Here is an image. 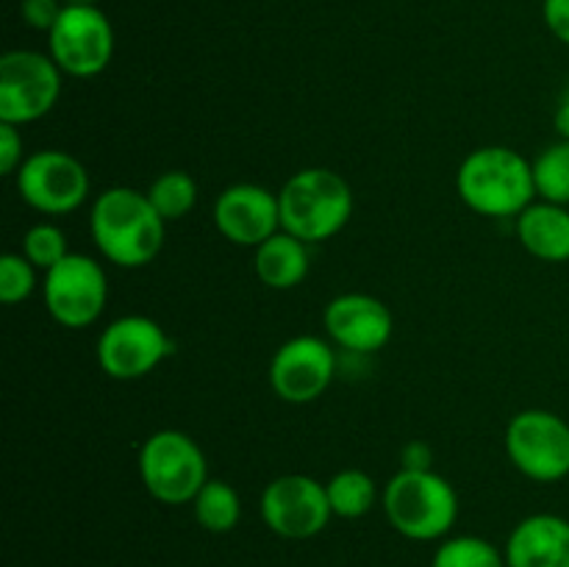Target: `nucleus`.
<instances>
[{
	"instance_id": "28",
	"label": "nucleus",
	"mask_w": 569,
	"mask_h": 567,
	"mask_svg": "<svg viewBox=\"0 0 569 567\" xmlns=\"http://www.w3.org/2000/svg\"><path fill=\"white\" fill-rule=\"evenodd\" d=\"M542 14L550 33H553L559 42L569 44V0H545Z\"/></svg>"
},
{
	"instance_id": "1",
	"label": "nucleus",
	"mask_w": 569,
	"mask_h": 567,
	"mask_svg": "<svg viewBox=\"0 0 569 567\" xmlns=\"http://www.w3.org/2000/svg\"><path fill=\"white\" fill-rule=\"evenodd\" d=\"M89 231L106 261L137 270L161 253L167 220L150 203L148 192L111 187L94 198L89 211Z\"/></svg>"
},
{
	"instance_id": "26",
	"label": "nucleus",
	"mask_w": 569,
	"mask_h": 567,
	"mask_svg": "<svg viewBox=\"0 0 569 567\" xmlns=\"http://www.w3.org/2000/svg\"><path fill=\"white\" fill-rule=\"evenodd\" d=\"M22 161H26V142H22L20 126L0 122V172L17 176Z\"/></svg>"
},
{
	"instance_id": "8",
	"label": "nucleus",
	"mask_w": 569,
	"mask_h": 567,
	"mask_svg": "<svg viewBox=\"0 0 569 567\" xmlns=\"http://www.w3.org/2000/svg\"><path fill=\"white\" fill-rule=\"evenodd\" d=\"M109 304V278L100 261L70 253L44 272V309L61 328H89Z\"/></svg>"
},
{
	"instance_id": "30",
	"label": "nucleus",
	"mask_w": 569,
	"mask_h": 567,
	"mask_svg": "<svg viewBox=\"0 0 569 567\" xmlns=\"http://www.w3.org/2000/svg\"><path fill=\"white\" fill-rule=\"evenodd\" d=\"M553 126L561 139H569V87L559 94V103H556L553 111Z\"/></svg>"
},
{
	"instance_id": "27",
	"label": "nucleus",
	"mask_w": 569,
	"mask_h": 567,
	"mask_svg": "<svg viewBox=\"0 0 569 567\" xmlns=\"http://www.w3.org/2000/svg\"><path fill=\"white\" fill-rule=\"evenodd\" d=\"M64 0H22L20 14L33 31H53V26L59 22L61 11H64Z\"/></svg>"
},
{
	"instance_id": "22",
	"label": "nucleus",
	"mask_w": 569,
	"mask_h": 567,
	"mask_svg": "<svg viewBox=\"0 0 569 567\" xmlns=\"http://www.w3.org/2000/svg\"><path fill=\"white\" fill-rule=\"evenodd\" d=\"M148 198L167 222L181 220L198 203V181L187 170H167L150 183Z\"/></svg>"
},
{
	"instance_id": "5",
	"label": "nucleus",
	"mask_w": 569,
	"mask_h": 567,
	"mask_svg": "<svg viewBox=\"0 0 569 567\" xmlns=\"http://www.w3.org/2000/svg\"><path fill=\"white\" fill-rule=\"evenodd\" d=\"M139 478L159 504H192L209 481V461L189 434L164 428L150 434L139 448Z\"/></svg>"
},
{
	"instance_id": "17",
	"label": "nucleus",
	"mask_w": 569,
	"mask_h": 567,
	"mask_svg": "<svg viewBox=\"0 0 569 567\" xmlns=\"http://www.w3.org/2000/svg\"><path fill=\"white\" fill-rule=\"evenodd\" d=\"M517 239L539 261H569V209L548 200H533L515 220Z\"/></svg>"
},
{
	"instance_id": "29",
	"label": "nucleus",
	"mask_w": 569,
	"mask_h": 567,
	"mask_svg": "<svg viewBox=\"0 0 569 567\" xmlns=\"http://www.w3.org/2000/svg\"><path fill=\"white\" fill-rule=\"evenodd\" d=\"M400 459H403V470H431L433 456L426 442L415 439V442H409L400 450Z\"/></svg>"
},
{
	"instance_id": "2",
	"label": "nucleus",
	"mask_w": 569,
	"mask_h": 567,
	"mask_svg": "<svg viewBox=\"0 0 569 567\" xmlns=\"http://www.w3.org/2000/svg\"><path fill=\"white\" fill-rule=\"evenodd\" d=\"M456 192L476 215L517 220L537 200L533 161L506 145L478 148L459 165Z\"/></svg>"
},
{
	"instance_id": "16",
	"label": "nucleus",
	"mask_w": 569,
	"mask_h": 567,
	"mask_svg": "<svg viewBox=\"0 0 569 567\" xmlns=\"http://www.w3.org/2000/svg\"><path fill=\"white\" fill-rule=\"evenodd\" d=\"M509 567H569V520L550 511L517 523L506 543Z\"/></svg>"
},
{
	"instance_id": "3",
	"label": "nucleus",
	"mask_w": 569,
	"mask_h": 567,
	"mask_svg": "<svg viewBox=\"0 0 569 567\" xmlns=\"http://www.w3.org/2000/svg\"><path fill=\"white\" fill-rule=\"evenodd\" d=\"M281 228L306 245H320L337 237L353 217V189L328 167H306L289 176L278 192Z\"/></svg>"
},
{
	"instance_id": "15",
	"label": "nucleus",
	"mask_w": 569,
	"mask_h": 567,
	"mask_svg": "<svg viewBox=\"0 0 569 567\" xmlns=\"http://www.w3.org/2000/svg\"><path fill=\"white\" fill-rule=\"evenodd\" d=\"M322 328L337 348L367 356L387 348L392 339L395 320L381 298L367 292H345L328 300L322 311Z\"/></svg>"
},
{
	"instance_id": "4",
	"label": "nucleus",
	"mask_w": 569,
	"mask_h": 567,
	"mask_svg": "<svg viewBox=\"0 0 569 567\" xmlns=\"http://www.w3.org/2000/svg\"><path fill=\"white\" fill-rule=\"evenodd\" d=\"M389 526L406 539L431 543L448 537L459 517V495L453 484L433 470H400L381 493Z\"/></svg>"
},
{
	"instance_id": "24",
	"label": "nucleus",
	"mask_w": 569,
	"mask_h": 567,
	"mask_svg": "<svg viewBox=\"0 0 569 567\" xmlns=\"http://www.w3.org/2000/svg\"><path fill=\"white\" fill-rule=\"evenodd\" d=\"M70 245H67V233L53 222H37L22 237V256L31 261L37 270H53L64 256H70Z\"/></svg>"
},
{
	"instance_id": "6",
	"label": "nucleus",
	"mask_w": 569,
	"mask_h": 567,
	"mask_svg": "<svg viewBox=\"0 0 569 567\" xmlns=\"http://www.w3.org/2000/svg\"><path fill=\"white\" fill-rule=\"evenodd\" d=\"M59 64L39 50H9L0 59V122L28 126L53 111L61 94Z\"/></svg>"
},
{
	"instance_id": "31",
	"label": "nucleus",
	"mask_w": 569,
	"mask_h": 567,
	"mask_svg": "<svg viewBox=\"0 0 569 567\" xmlns=\"http://www.w3.org/2000/svg\"><path fill=\"white\" fill-rule=\"evenodd\" d=\"M67 6H98L100 0H64Z\"/></svg>"
},
{
	"instance_id": "19",
	"label": "nucleus",
	"mask_w": 569,
	"mask_h": 567,
	"mask_svg": "<svg viewBox=\"0 0 569 567\" xmlns=\"http://www.w3.org/2000/svg\"><path fill=\"white\" fill-rule=\"evenodd\" d=\"M326 493L333 515L345 520H359L370 515L372 506L378 504V484L372 481L370 472L356 470V467L331 476V481H326Z\"/></svg>"
},
{
	"instance_id": "7",
	"label": "nucleus",
	"mask_w": 569,
	"mask_h": 567,
	"mask_svg": "<svg viewBox=\"0 0 569 567\" xmlns=\"http://www.w3.org/2000/svg\"><path fill=\"white\" fill-rule=\"evenodd\" d=\"M506 456L531 481H561L569 476V422L548 409L520 411L506 426Z\"/></svg>"
},
{
	"instance_id": "11",
	"label": "nucleus",
	"mask_w": 569,
	"mask_h": 567,
	"mask_svg": "<svg viewBox=\"0 0 569 567\" xmlns=\"http://www.w3.org/2000/svg\"><path fill=\"white\" fill-rule=\"evenodd\" d=\"M48 44L64 76L94 78L114 59V28L98 6H64Z\"/></svg>"
},
{
	"instance_id": "20",
	"label": "nucleus",
	"mask_w": 569,
	"mask_h": 567,
	"mask_svg": "<svg viewBox=\"0 0 569 567\" xmlns=\"http://www.w3.org/2000/svg\"><path fill=\"white\" fill-rule=\"evenodd\" d=\"M194 520L211 534H228L237 528L239 517H242V498L237 489L220 478H209L206 487L200 489L198 498L192 500Z\"/></svg>"
},
{
	"instance_id": "25",
	"label": "nucleus",
	"mask_w": 569,
	"mask_h": 567,
	"mask_svg": "<svg viewBox=\"0 0 569 567\" xmlns=\"http://www.w3.org/2000/svg\"><path fill=\"white\" fill-rule=\"evenodd\" d=\"M37 289V267L22 253H6L0 259V300L6 306L22 304Z\"/></svg>"
},
{
	"instance_id": "9",
	"label": "nucleus",
	"mask_w": 569,
	"mask_h": 567,
	"mask_svg": "<svg viewBox=\"0 0 569 567\" xmlns=\"http://www.w3.org/2000/svg\"><path fill=\"white\" fill-rule=\"evenodd\" d=\"M17 192L33 211L48 217L70 215L89 200V172L64 150H37L26 156L14 176Z\"/></svg>"
},
{
	"instance_id": "14",
	"label": "nucleus",
	"mask_w": 569,
	"mask_h": 567,
	"mask_svg": "<svg viewBox=\"0 0 569 567\" xmlns=\"http://www.w3.org/2000/svg\"><path fill=\"white\" fill-rule=\"evenodd\" d=\"M214 226L222 237L239 248H259L281 228V203L278 192L261 183H233L222 189L214 200Z\"/></svg>"
},
{
	"instance_id": "13",
	"label": "nucleus",
	"mask_w": 569,
	"mask_h": 567,
	"mask_svg": "<svg viewBox=\"0 0 569 567\" xmlns=\"http://www.w3.org/2000/svg\"><path fill=\"white\" fill-rule=\"evenodd\" d=\"M270 387L281 400L303 406L326 395L337 376V354L331 339L300 334L287 339L270 361Z\"/></svg>"
},
{
	"instance_id": "18",
	"label": "nucleus",
	"mask_w": 569,
	"mask_h": 567,
	"mask_svg": "<svg viewBox=\"0 0 569 567\" xmlns=\"http://www.w3.org/2000/svg\"><path fill=\"white\" fill-rule=\"evenodd\" d=\"M253 270L264 287L295 289L298 284H303V278L311 270L309 245L289 231H278L276 237L256 248Z\"/></svg>"
},
{
	"instance_id": "12",
	"label": "nucleus",
	"mask_w": 569,
	"mask_h": 567,
	"mask_svg": "<svg viewBox=\"0 0 569 567\" xmlns=\"http://www.w3.org/2000/svg\"><path fill=\"white\" fill-rule=\"evenodd\" d=\"M261 520L283 539H311L333 517L326 484L303 472H287L272 478L259 500Z\"/></svg>"
},
{
	"instance_id": "10",
	"label": "nucleus",
	"mask_w": 569,
	"mask_h": 567,
	"mask_svg": "<svg viewBox=\"0 0 569 567\" xmlns=\"http://www.w3.org/2000/svg\"><path fill=\"white\" fill-rule=\"evenodd\" d=\"M94 350L106 376L114 381H137L170 359L176 354V342L153 317L126 315L103 328Z\"/></svg>"
},
{
	"instance_id": "21",
	"label": "nucleus",
	"mask_w": 569,
	"mask_h": 567,
	"mask_svg": "<svg viewBox=\"0 0 569 567\" xmlns=\"http://www.w3.org/2000/svg\"><path fill=\"white\" fill-rule=\"evenodd\" d=\"M533 183L539 200L569 206V139L548 145L533 159Z\"/></svg>"
},
{
	"instance_id": "23",
	"label": "nucleus",
	"mask_w": 569,
	"mask_h": 567,
	"mask_svg": "<svg viewBox=\"0 0 569 567\" xmlns=\"http://www.w3.org/2000/svg\"><path fill=\"white\" fill-rule=\"evenodd\" d=\"M431 567H509L506 554H500L489 539L476 534L445 539L433 554Z\"/></svg>"
}]
</instances>
